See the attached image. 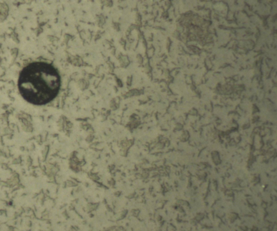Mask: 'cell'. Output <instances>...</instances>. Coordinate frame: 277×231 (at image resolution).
Segmentation results:
<instances>
[{
    "instance_id": "obj_1",
    "label": "cell",
    "mask_w": 277,
    "mask_h": 231,
    "mask_svg": "<svg viewBox=\"0 0 277 231\" xmlns=\"http://www.w3.org/2000/svg\"><path fill=\"white\" fill-rule=\"evenodd\" d=\"M61 86L58 70L50 64L34 62L19 74L18 88L21 96L29 103L42 105L57 96Z\"/></svg>"
}]
</instances>
